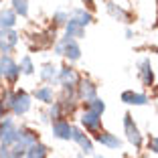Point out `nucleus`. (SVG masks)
Returning a JSON list of instances; mask_svg holds the SVG:
<instances>
[{"label": "nucleus", "instance_id": "c756f323", "mask_svg": "<svg viewBox=\"0 0 158 158\" xmlns=\"http://www.w3.org/2000/svg\"><path fill=\"white\" fill-rule=\"evenodd\" d=\"M150 150L158 154V138H152V140H150Z\"/></svg>", "mask_w": 158, "mask_h": 158}, {"label": "nucleus", "instance_id": "1a4fd4ad", "mask_svg": "<svg viewBox=\"0 0 158 158\" xmlns=\"http://www.w3.org/2000/svg\"><path fill=\"white\" fill-rule=\"evenodd\" d=\"M81 124H83L87 130H91V132L99 130V124H102V114H95V112H91V110H85L83 118H81Z\"/></svg>", "mask_w": 158, "mask_h": 158}, {"label": "nucleus", "instance_id": "aec40b11", "mask_svg": "<svg viewBox=\"0 0 158 158\" xmlns=\"http://www.w3.org/2000/svg\"><path fill=\"white\" fill-rule=\"evenodd\" d=\"M107 12L112 14L114 19H118V20H124V23H128V19H130V14L126 12L124 8H120V6H116L114 2H107Z\"/></svg>", "mask_w": 158, "mask_h": 158}, {"label": "nucleus", "instance_id": "39448f33", "mask_svg": "<svg viewBox=\"0 0 158 158\" xmlns=\"http://www.w3.org/2000/svg\"><path fill=\"white\" fill-rule=\"evenodd\" d=\"M124 128H126V136H128V140H130L136 148H140V144H142V134H140L138 126L134 124V120H132L130 114H126V116H124Z\"/></svg>", "mask_w": 158, "mask_h": 158}, {"label": "nucleus", "instance_id": "cd10ccee", "mask_svg": "<svg viewBox=\"0 0 158 158\" xmlns=\"http://www.w3.org/2000/svg\"><path fill=\"white\" fill-rule=\"evenodd\" d=\"M0 158H12V154H10V148L6 144L0 146Z\"/></svg>", "mask_w": 158, "mask_h": 158}, {"label": "nucleus", "instance_id": "0eeeda50", "mask_svg": "<svg viewBox=\"0 0 158 158\" xmlns=\"http://www.w3.org/2000/svg\"><path fill=\"white\" fill-rule=\"evenodd\" d=\"M57 77H59L61 85L65 89H73V85H77V81H79V75L75 73V69H71V67H63V69L57 73Z\"/></svg>", "mask_w": 158, "mask_h": 158}, {"label": "nucleus", "instance_id": "9b49d317", "mask_svg": "<svg viewBox=\"0 0 158 158\" xmlns=\"http://www.w3.org/2000/svg\"><path fill=\"white\" fill-rule=\"evenodd\" d=\"M71 138L77 142L79 146H81V150H83L85 154H91L93 152V144H91V140L87 138V136L83 134L81 130H77V128H73V134H71Z\"/></svg>", "mask_w": 158, "mask_h": 158}, {"label": "nucleus", "instance_id": "f03ea898", "mask_svg": "<svg viewBox=\"0 0 158 158\" xmlns=\"http://www.w3.org/2000/svg\"><path fill=\"white\" fill-rule=\"evenodd\" d=\"M55 53L57 55H65L69 61H77L81 57V49H79L77 41L73 37H69V35H65V37L61 39V43L55 47Z\"/></svg>", "mask_w": 158, "mask_h": 158}, {"label": "nucleus", "instance_id": "412c9836", "mask_svg": "<svg viewBox=\"0 0 158 158\" xmlns=\"http://www.w3.org/2000/svg\"><path fill=\"white\" fill-rule=\"evenodd\" d=\"M71 19H75L79 24H81V27H87V24H91V23H93V16H91L89 12H85L83 8L73 10V16H71Z\"/></svg>", "mask_w": 158, "mask_h": 158}, {"label": "nucleus", "instance_id": "c85d7f7f", "mask_svg": "<svg viewBox=\"0 0 158 158\" xmlns=\"http://www.w3.org/2000/svg\"><path fill=\"white\" fill-rule=\"evenodd\" d=\"M61 110H63V107H61V103H55V106L51 107V118H55V120H57V118L61 116Z\"/></svg>", "mask_w": 158, "mask_h": 158}, {"label": "nucleus", "instance_id": "f8f14e48", "mask_svg": "<svg viewBox=\"0 0 158 158\" xmlns=\"http://www.w3.org/2000/svg\"><path fill=\"white\" fill-rule=\"evenodd\" d=\"M122 102L128 103V106H146L148 98L142 95V93H136V91H124L122 93Z\"/></svg>", "mask_w": 158, "mask_h": 158}, {"label": "nucleus", "instance_id": "423d86ee", "mask_svg": "<svg viewBox=\"0 0 158 158\" xmlns=\"http://www.w3.org/2000/svg\"><path fill=\"white\" fill-rule=\"evenodd\" d=\"M14 140H16V126H14L12 120H4L0 124V142L10 146L14 144Z\"/></svg>", "mask_w": 158, "mask_h": 158}, {"label": "nucleus", "instance_id": "a878e982", "mask_svg": "<svg viewBox=\"0 0 158 158\" xmlns=\"http://www.w3.org/2000/svg\"><path fill=\"white\" fill-rule=\"evenodd\" d=\"M10 154H12V158H23V156H27V146L20 144V142H14V148L10 150Z\"/></svg>", "mask_w": 158, "mask_h": 158}, {"label": "nucleus", "instance_id": "f3484780", "mask_svg": "<svg viewBox=\"0 0 158 158\" xmlns=\"http://www.w3.org/2000/svg\"><path fill=\"white\" fill-rule=\"evenodd\" d=\"M16 23V12L14 10H2L0 12V28H12Z\"/></svg>", "mask_w": 158, "mask_h": 158}, {"label": "nucleus", "instance_id": "473e14b6", "mask_svg": "<svg viewBox=\"0 0 158 158\" xmlns=\"http://www.w3.org/2000/svg\"><path fill=\"white\" fill-rule=\"evenodd\" d=\"M0 77H2V75H0Z\"/></svg>", "mask_w": 158, "mask_h": 158}, {"label": "nucleus", "instance_id": "a211bd4d", "mask_svg": "<svg viewBox=\"0 0 158 158\" xmlns=\"http://www.w3.org/2000/svg\"><path fill=\"white\" fill-rule=\"evenodd\" d=\"M27 158H47V146L39 144V142L31 144L27 148Z\"/></svg>", "mask_w": 158, "mask_h": 158}, {"label": "nucleus", "instance_id": "4be33fe9", "mask_svg": "<svg viewBox=\"0 0 158 158\" xmlns=\"http://www.w3.org/2000/svg\"><path fill=\"white\" fill-rule=\"evenodd\" d=\"M41 79H43V81H47V83H53V81L57 79V67L55 65H43Z\"/></svg>", "mask_w": 158, "mask_h": 158}, {"label": "nucleus", "instance_id": "dca6fc26", "mask_svg": "<svg viewBox=\"0 0 158 158\" xmlns=\"http://www.w3.org/2000/svg\"><path fill=\"white\" fill-rule=\"evenodd\" d=\"M65 28H67V35L73 39H79L85 35V27H81L75 19H69V23H65Z\"/></svg>", "mask_w": 158, "mask_h": 158}, {"label": "nucleus", "instance_id": "f257e3e1", "mask_svg": "<svg viewBox=\"0 0 158 158\" xmlns=\"http://www.w3.org/2000/svg\"><path fill=\"white\" fill-rule=\"evenodd\" d=\"M2 103H4V107H10L12 114H16V116H23V114H27L28 110H31V98H28V93H24V91L6 93V98H4Z\"/></svg>", "mask_w": 158, "mask_h": 158}, {"label": "nucleus", "instance_id": "20e7f679", "mask_svg": "<svg viewBox=\"0 0 158 158\" xmlns=\"http://www.w3.org/2000/svg\"><path fill=\"white\" fill-rule=\"evenodd\" d=\"M19 43V33L12 28H0V51L10 53Z\"/></svg>", "mask_w": 158, "mask_h": 158}, {"label": "nucleus", "instance_id": "6ab92c4d", "mask_svg": "<svg viewBox=\"0 0 158 158\" xmlns=\"http://www.w3.org/2000/svg\"><path fill=\"white\" fill-rule=\"evenodd\" d=\"M35 98L39 102H45V103H53V87L51 85H43L35 91Z\"/></svg>", "mask_w": 158, "mask_h": 158}, {"label": "nucleus", "instance_id": "7c9ffc66", "mask_svg": "<svg viewBox=\"0 0 158 158\" xmlns=\"http://www.w3.org/2000/svg\"><path fill=\"white\" fill-rule=\"evenodd\" d=\"M4 110H6V107H4V103L0 102V120H2V118H4Z\"/></svg>", "mask_w": 158, "mask_h": 158}, {"label": "nucleus", "instance_id": "2eb2a0df", "mask_svg": "<svg viewBox=\"0 0 158 158\" xmlns=\"http://www.w3.org/2000/svg\"><path fill=\"white\" fill-rule=\"evenodd\" d=\"M95 140H98L99 144L107 146V148H120V146H122L120 138H116L114 134H107V132H99V134L95 136Z\"/></svg>", "mask_w": 158, "mask_h": 158}, {"label": "nucleus", "instance_id": "ddd939ff", "mask_svg": "<svg viewBox=\"0 0 158 158\" xmlns=\"http://www.w3.org/2000/svg\"><path fill=\"white\" fill-rule=\"evenodd\" d=\"M14 142H20V144H24L28 148L31 144L37 142V134L33 130H28V128H20V130H16V140Z\"/></svg>", "mask_w": 158, "mask_h": 158}, {"label": "nucleus", "instance_id": "6e6552de", "mask_svg": "<svg viewBox=\"0 0 158 158\" xmlns=\"http://www.w3.org/2000/svg\"><path fill=\"white\" fill-rule=\"evenodd\" d=\"M77 83H79V89H77L79 99H85V102H89V99L98 98V87H95L91 81H77Z\"/></svg>", "mask_w": 158, "mask_h": 158}, {"label": "nucleus", "instance_id": "7ed1b4c3", "mask_svg": "<svg viewBox=\"0 0 158 158\" xmlns=\"http://www.w3.org/2000/svg\"><path fill=\"white\" fill-rule=\"evenodd\" d=\"M19 73H20V69H19V65L12 61V57L10 55H2V59H0V75H4L10 83H14L16 77H19Z\"/></svg>", "mask_w": 158, "mask_h": 158}, {"label": "nucleus", "instance_id": "393cba45", "mask_svg": "<svg viewBox=\"0 0 158 158\" xmlns=\"http://www.w3.org/2000/svg\"><path fill=\"white\" fill-rule=\"evenodd\" d=\"M19 69L23 71L24 75H33L35 67H33V61H31V57H23V59H20V65H19Z\"/></svg>", "mask_w": 158, "mask_h": 158}, {"label": "nucleus", "instance_id": "2f4dec72", "mask_svg": "<svg viewBox=\"0 0 158 158\" xmlns=\"http://www.w3.org/2000/svg\"><path fill=\"white\" fill-rule=\"evenodd\" d=\"M95 158H103V156H99V154H98V156H95Z\"/></svg>", "mask_w": 158, "mask_h": 158}, {"label": "nucleus", "instance_id": "bb28decb", "mask_svg": "<svg viewBox=\"0 0 158 158\" xmlns=\"http://www.w3.org/2000/svg\"><path fill=\"white\" fill-rule=\"evenodd\" d=\"M53 20H55V24H65L67 20H69V16H67L65 12H57L55 16H53Z\"/></svg>", "mask_w": 158, "mask_h": 158}, {"label": "nucleus", "instance_id": "9d476101", "mask_svg": "<svg viewBox=\"0 0 158 158\" xmlns=\"http://www.w3.org/2000/svg\"><path fill=\"white\" fill-rule=\"evenodd\" d=\"M71 134H73V128L69 126V122L61 120V122H55L53 126V136L59 140H71Z\"/></svg>", "mask_w": 158, "mask_h": 158}, {"label": "nucleus", "instance_id": "b1692460", "mask_svg": "<svg viewBox=\"0 0 158 158\" xmlns=\"http://www.w3.org/2000/svg\"><path fill=\"white\" fill-rule=\"evenodd\" d=\"M85 110H91V112H95V114H103V112H106V103H103L102 99L93 98V99H89V102H87Z\"/></svg>", "mask_w": 158, "mask_h": 158}, {"label": "nucleus", "instance_id": "5701e85b", "mask_svg": "<svg viewBox=\"0 0 158 158\" xmlns=\"http://www.w3.org/2000/svg\"><path fill=\"white\" fill-rule=\"evenodd\" d=\"M12 10L20 16H28V0H12Z\"/></svg>", "mask_w": 158, "mask_h": 158}, {"label": "nucleus", "instance_id": "4468645a", "mask_svg": "<svg viewBox=\"0 0 158 158\" xmlns=\"http://www.w3.org/2000/svg\"><path fill=\"white\" fill-rule=\"evenodd\" d=\"M140 77H142V83L148 85V87L154 83V71H152V65H150L148 59H144L140 63Z\"/></svg>", "mask_w": 158, "mask_h": 158}]
</instances>
